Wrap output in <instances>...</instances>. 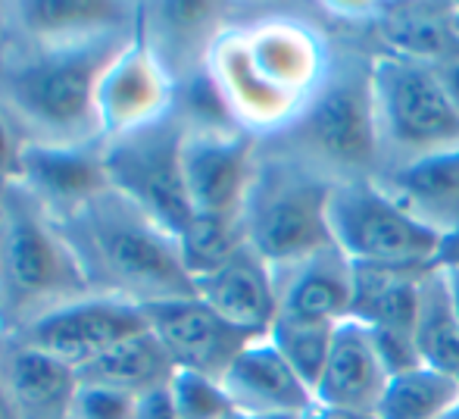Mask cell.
Listing matches in <instances>:
<instances>
[{"label":"cell","instance_id":"cell-38","mask_svg":"<svg viewBox=\"0 0 459 419\" xmlns=\"http://www.w3.org/2000/svg\"><path fill=\"white\" fill-rule=\"evenodd\" d=\"M309 419H378L372 414H357V410H338V407H319L316 404Z\"/></svg>","mask_w":459,"mask_h":419},{"label":"cell","instance_id":"cell-35","mask_svg":"<svg viewBox=\"0 0 459 419\" xmlns=\"http://www.w3.org/2000/svg\"><path fill=\"white\" fill-rule=\"evenodd\" d=\"M134 419H178L176 407H172V397L166 388L147 391L138 401V416Z\"/></svg>","mask_w":459,"mask_h":419},{"label":"cell","instance_id":"cell-41","mask_svg":"<svg viewBox=\"0 0 459 419\" xmlns=\"http://www.w3.org/2000/svg\"><path fill=\"white\" fill-rule=\"evenodd\" d=\"M6 50H10V31H6L4 0H0V66H4V60H6Z\"/></svg>","mask_w":459,"mask_h":419},{"label":"cell","instance_id":"cell-44","mask_svg":"<svg viewBox=\"0 0 459 419\" xmlns=\"http://www.w3.org/2000/svg\"><path fill=\"white\" fill-rule=\"evenodd\" d=\"M225 419H254V416H247V414H231V416H225Z\"/></svg>","mask_w":459,"mask_h":419},{"label":"cell","instance_id":"cell-2","mask_svg":"<svg viewBox=\"0 0 459 419\" xmlns=\"http://www.w3.org/2000/svg\"><path fill=\"white\" fill-rule=\"evenodd\" d=\"M91 294L134 307L197 298L178 241L134 204L107 188L73 216L56 219Z\"/></svg>","mask_w":459,"mask_h":419},{"label":"cell","instance_id":"cell-6","mask_svg":"<svg viewBox=\"0 0 459 419\" xmlns=\"http://www.w3.org/2000/svg\"><path fill=\"white\" fill-rule=\"evenodd\" d=\"M372 88L378 172L459 147V109L435 69L391 54H375Z\"/></svg>","mask_w":459,"mask_h":419},{"label":"cell","instance_id":"cell-43","mask_svg":"<svg viewBox=\"0 0 459 419\" xmlns=\"http://www.w3.org/2000/svg\"><path fill=\"white\" fill-rule=\"evenodd\" d=\"M450 22H454V31L459 38V4H454V13H450Z\"/></svg>","mask_w":459,"mask_h":419},{"label":"cell","instance_id":"cell-23","mask_svg":"<svg viewBox=\"0 0 459 419\" xmlns=\"http://www.w3.org/2000/svg\"><path fill=\"white\" fill-rule=\"evenodd\" d=\"M454 4H387L372 25V50L419 66L441 69L459 57V38L450 22Z\"/></svg>","mask_w":459,"mask_h":419},{"label":"cell","instance_id":"cell-10","mask_svg":"<svg viewBox=\"0 0 459 419\" xmlns=\"http://www.w3.org/2000/svg\"><path fill=\"white\" fill-rule=\"evenodd\" d=\"M178 85L157 60L144 38L134 35L107 66L97 85V126L100 141H119L157 126L176 113Z\"/></svg>","mask_w":459,"mask_h":419},{"label":"cell","instance_id":"cell-15","mask_svg":"<svg viewBox=\"0 0 459 419\" xmlns=\"http://www.w3.org/2000/svg\"><path fill=\"white\" fill-rule=\"evenodd\" d=\"M238 19L235 6L210 0H157L141 4L138 35L169 69L176 85L206 69L212 44Z\"/></svg>","mask_w":459,"mask_h":419},{"label":"cell","instance_id":"cell-11","mask_svg":"<svg viewBox=\"0 0 459 419\" xmlns=\"http://www.w3.org/2000/svg\"><path fill=\"white\" fill-rule=\"evenodd\" d=\"M260 141L241 128H187L182 172L194 213L241 219L256 170Z\"/></svg>","mask_w":459,"mask_h":419},{"label":"cell","instance_id":"cell-4","mask_svg":"<svg viewBox=\"0 0 459 419\" xmlns=\"http://www.w3.org/2000/svg\"><path fill=\"white\" fill-rule=\"evenodd\" d=\"M91 294L56 219L16 179L0 185V338Z\"/></svg>","mask_w":459,"mask_h":419},{"label":"cell","instance_id":"cell-12","mask_svg":"<svg viewBox=\"0 0 459 419\" xmlns=\"http://www.w3.org/2000/svg\"><path fill=\"white\" fill-rule=\"evenodd\" d=\"M244 50L266 82L303 100L319 88L332 63V38L319 25L288 13L238 19Z\"/></svg>","mask_w":459,"mask_h":419},{"label":"cell","instance_id":"cell-3","mask_svg":"<svg viewBox=\"0 0 459 419\" xmlns=\"http://www.w3.org/2000/svg\"><path fill=\"white\" fill-rule=\"evenodd\" d=\"M372 63L375 50L351 41H332V63L319 88L303 100L294 122L266 141L300 157L334 185L375 179L381 157Z\"/></svg>","mask_w":459,"mask_h":419},{"label":"cell","instance_id":"cell-40","mask_svg":"<svg viewBox=\"0 0 459 419\" xmlns=\"http://www.w3.org/2000/svg\"><path fill=\"white\" fill-rule=\"evenodd\" d=\"M441 273H444V279H447L450 298H454V307H456V316H459V269H441Z\"/></svg>","mask_w":459,"mask_h":419},{"label":"cell","instance_id":"cell-18","mask_svg":"<svg viewBox=\"0 0 459 419\" xmlns=\"http://www.w3.org/2000/svg\"><path fill=\"white\" fill-rule=\"evenodd\" d=\"M278 319L341 326L353 310V263L334 248L275 269Z\"/></svg>","mask_w":459,"mask_h":419},{"label":"cell","instance_id":"cell-1","mask_svg":"<svg viewBox=\"0 0 459 419\" xmlns=\"http://www.w3.org/2000/svg\"><path fill=\"white\" fill-rule=\"evenodd\" d=\"M134 35L88 44L10 41L0 66V116L16 138L22 144H103L97 85Z\"/></svg>","mask_w":459,"mask_h":419},{"label":"cell","instance_id":"cell-28","mask_svg":"<svg viewBox=\"0 0 459 419\" xmlns=\"http://www.w3.org/2000/svg\"><path fill=\"white\" fill-rule=\"evenodd\" d=\"M459 410V379L431 366L391 376L378 404V419H447Z\"/></svg>","mask_w":459,"mask_h":419},{"label":"cell","instance_id":"cell-37","mask_svg":"<svg viewBox=\"0 0 459 419\" xmlns=\"http://www.w3.org/2000/svg\"><path fill=\"white\" fill-rule=\"evenodd\" d=\"M435 73L441 75V82H444V88H447L450 100H454V107L459 109V57H456V60H450L447 66L435 69Z\"/></svg>","mask_w":459,"mask_h":419},{"label":"cell","instance_id":"cell-32","mask_svg":"<svg viewBox=\"0 0 459 419\" xmlns=\"http://www.w3.org/2000/svg\"><path fill=\"white\" fill-rule=\"evenodd\" d=\"M138 395L109 385L79 382V391L69 407V419H134L138 416Z\"/></svg>","mask_w":459,"mask_h":419},{"label":"cell","instance_id":"cell-30","mask_svg":"<svg viewBox=\"0 0 459 419\" xmlns=\"http://www.w3.org/2000/svg\"><path fill=\"white\" fill-rule=\"evenodd\" d=\"M334 332L338 326H319V322H290V319H275V326L269 328V338L281 351V357L290 363V370L313 388L319 385L322 372H325L328 354L334 345Z\"/></svg>","mask_w":459,"mask_h":419},{"label":"cell","instance_id":"cell-19","mask_svg":"<svg viewBox=\"0 0 459 419\" xmlns=\"http://www.w3.org/2000/svg\"><path fill=\"white\" fill-rule=\"evenodd\" d=\"M222 385L238 414L278 416V414H313L316 395L281 357L269 335L247 341L235 363L225 370Z\"/></svg>","mask_w":459,"mask_h":419},{"label":"cell","instance_id":"cell-34","mask_svg":"<svg viewBox=\"0 0 459 419\" xmlns=\"http://www.w3.org/2000/svg\"><path fill=\"white\" fill-rule=\"evenodd\" d=\"M19 151H22V141L16 138V132L10 128V122L0 116V185L10 182L16 176Z\"/></svg>","mask_w":459,"mask_h":419},{"label":"cell","instance_id":"cell-42","mask_svg":"<svg viewBox=\"0 0 459 419\" xmlns=\"http://www.w3.org/2000/svg\"><path fill=\"white\" fill-rule=\"evenodd\" d=\"M256 419H309V414H278V416H256Z\"/></svg>","mask_w":459,"mask_h":419},{"label":"cell","instance_id":"cell-14","mask_svg":"<svg viewBox=\"0 0 459 419\" xmlns=\"http://www.w3.org/2000/svg\"><path fill=\"white\" fill-rule=\"evenodd\" d=\"M141 4L132 0H4L13 44H88L134 35Z\"/></svg>","mask_w":459,"mask_h":419},{"label":"cell","instance_id":"cell-45","mask_svg":"<svg viewBox=\"0 0 459 419\" xmlns=\"http://www.w3.org/2000/svg\"><path fill=\"white\" fill-rule=\"evenodd\" d=\"M447 419H459V410H454V414H450Z\"/></svg>","mask_w":459,"mask_h":419},{"label":"cell","instance_id":"cell-9","mask_svg":"<svg viewBox=\"0 0 459 419\" xmlns=\"http://www.w3.org/2000/svg\"><path fill=\"white\" fill-rule=\"evenodd\" d=\"M147 328L151 326H147L144 307L107 298V294H82V298L31 319L29 326L16 328L0 341L35 347V351L50 354L79 372L107 351H113L116 345L147 332Z\"/></svg>","mask_w":459,"mask_h":419},{"label":"cell","instance_id":"cell-36","mask_svg":"<svg viewBox=\"0 0 459 419\" xmlns=\"http://www.w3.org/2000/svg\"><path fill=\"white\" fill-rule=\"evenodd\" d=\"M435 266L441 269H459V231L450 238H441V248H437Z\"/></svg>","mask_w":459,"mask_h":419},{"label":"cell","instance_id":"cell-31","mask_svg":"<svg viewBox=\"0 0 459 419\" xmlns=\"http://www.w3.org/2000/svg\"><path fill=\"white\" fill-rule=\"evenodd\" d=\"M166 391H169L178 419H225L238 414L222 379L204 376V372L178 370L176 366Z\"/></svg>","mask_w":459,"mask_h":419},{"label":"cell","instance_id":"cell-33","mask_svg":"<svg viewBox=\"0 0 459 419\" xmlns=\"http://www.w3.org/2000/svg\"><path fill=\"white\" fill-rule=\"evenodd\" d=\"M368 335H372L375 351H378L381 363L387 366L391 376H400V372H410V370H416V366H422V357H419V351H416L412 332H400V328H368Z\"/></svg>","mask_w":459,"mask_h":419},{"label":"cell","instance_id":"cell-7","mask_svg":"<svg viewBox=\"0 0 459 419\" xmlns=\"http://www.w3.org/2000/svg\"><path fill=\"white\" fill-rule=\"evenodd\" d=\"M332 241L353 266L431 269L441 238L419 225L375 179L338 182L328 197Z\"/></svg>","mask_w":459,"mask_h":419},{"label":"cell","instance_id":"cell-20","mask_svg":"<svg viewBox=\"0 0 459 419\" xmlns=\"http://www.w3.org/2000/svg\"><path fill=\"white\" fill-rule=\"evenodd\" d=\"M375 182L431 235L450 238L459 231V147L385 170Z\"/></svg>","mask_w":459,"mask_h":419},{"label":"cell","instance_id":"cell-29","mask_svg":"<svg viewBox=\"0 0 459 419\" xmlns=\"http://www.w3.org/2000/svg\"><path fill=\"white\" fill-rule=\"evenodd\" d=\"M178 241V254L187 269V275L194 279V285L204 279H210L212 273L225 266L229 260H235V254L244 248V229L241 219L235 216H210V213H194L191 223L182 229Z\"/></svg>","mask_w":459,"mask_h":419},{"label":"cell","instance_id":"cell-22","mask_svg":"<svg viewBox=\"0 0 459 419\" xmlns=\"http://www.w3.org/2000/svg\"><path fill=\"white\" fill-rule=\"evenodd\" d=\"M197 298L250 338L269 335L278 319L275 269L247 244L219 273L197 282Z\"/></svg>","mask_w":459,"mask_h":419},{"label":"cell","instance_id":"cell-21","mask_svg":"<svg viewBox=\"0 0 459 419\" xmlns=\"http://www.w3.org/2000/svg\"><path fill=\"white\" fill-rule=\"evenodd\" d=\"M387 382H391V372L381 363L368 328L357 319L341 322L325 372L316 385V404L375 416Z\"/></svg>","mask_w":459,"mask_h":419},{"label":"cell","instance_id":"cell-8","mask_svg":"<svg viewBox=\"0 0 459 419\" xmlns=\"http://www.w3.org/2000/svg\"><path fill=\"white\" fill-rule=\"evenodd\" d=\"M182 138L185 122L178 113H172L169 119L144 132L103 144V170L109 188L134 204L172 238L182 235L194 216L182 172Z\"/></svg>","mask_w":459,"mask_h":419},{"label":"cell","instance_id":"cell-17","mask_svg":"<svg viewBox=\"0 0 459 419\" xmlns=\"http://www.w3.org/2000/svg\"><path fill=\"white\" fill-rule=\"evenodd\" d=\"M16 179L54 219H66L109 188L103 144H22Z\"/></svg>","mask_w":459,"mask_h":419},{"label":"cell","instance_id":"cell-27","mask_svg":"<svg viewBox=\"0 0 459 419\" xmlns=\"http://www.w3.org/2000/svg\"><path fill=\"white\" fill-rule=\"evenodd\" d=\"M412 338H416L422 366L459 379V316L454 298H450L447 279L437 266L429 269L422 279V301H419Z\"/></svg>","mask_w":459,"mask_h":419},{"label":"cell","instance_id":"cell-25","mask_svg":"<svg viewBox=\"0 0 459 419\" xmlns=\"http://www.w3.org/2000/svg\"><path fill=\"white\" fill-rule=\"evenodd\" d=\"M435 269V266H431ZM429 269L353 266V310L351 319L368 328L412 332L422 301V279Z\"/></svg>","mask_w":459,"mask_h":419},{"label":"cell","instance_id":"cell-16","mask_svg":"<svg viewBox=\"0 0 459 419\" xmlns=\"http://www.w3.org/2000/svg\"><path fill=\"white\" fill-rule=\"evenodd\" d=\"M144 316L178 370H194L212 379H222L244 345L254 341L200 298L144 307Z\"/></svg>","mask_w":459,"mask_h":419},{"label":"cell","instance_id":"cell-24","mask_svg":"<svg viewBox=\"0 0 459 419\" xmlns=\"http://www.w3.org/2000/svg\"><path fill=\"white\" fill-rule=\"evenodd\" d=\"M0 382L22 419H69L79 372L35 347L0 341Z\"/></svg>","mask_w":459,"mask_h":419},{"label":"cell","instance_id":"cell-5","mask_svg":"<svg viewBox=\"0 0 459 419\" xmlns=\"http://www.w3.org/2000/svg\"><path fill=\"white\" fill-rule=\"evenodd\" d=\"M334 182L273 141H260L256 170L241 210L244 241L273 269L332 244L328 197Z\"/></svg>","mask_w":459,"mask_h":419},{"label":"cell","instance_id":"cell-39","mask_svg":"<svg viewBox=\"0 0 459 419\" xmlns=\"http://www.w3.org/2000/svg\"><path fill=\"white\" fill-rule=\"evenodd\" d=\"M0 419H22V414H19V407L13 404L10 391L4 388V382H0Z\"/></svg>","mask_w":459,"mask_h":419},{"label":"cell","instance_id":"cell-26","mask_svg":"<svg viewBox=\"0 0 459 419\" xmlns=\"http://www.w3.org/2000/svg\"><path fill=\"white\" fill-rule=\"evenodd\" d=\"M172 372H176V363H172L169 351L147 328V332L116 345L113 351L97 357L85 370H79V382L109 385V388L132 391V395L141 397L147 391L166 388Z\"/></svg>","mask_w":459,"mask_h":419},{"label":"cell","instance_id":"cell-13","mask_svg":"<svg viewBox=\"0 0 459 419\" xmlns=\"http://www.w3.org/2000/svg\"><path fill=\"white\" fill-rule=\"evenodd\" d=\"M238 19L212 44L206 73H210L219 98L229 107L235 126L241 132H247L250 138L266 141L275 138L278 132H284L303 104L297 98H290V94H284L281 88H275L273 82L263 79L260 69L250 63L241 31H238Z\"/></svg>","mask_w":459,"mask_h":419}]
</instances>
